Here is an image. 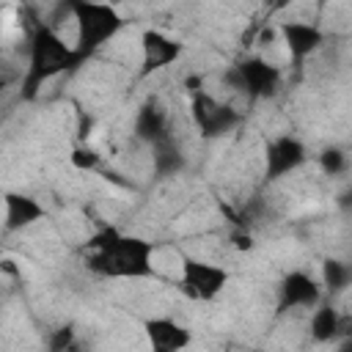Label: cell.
<instances>
[{
  "label": "cell",
  "mask_w": 352,
  "mask_h": 352,
  "mask_svg": "<svg viewBox=\"0 0 352 352\" xmlns=\"http://www.w3.org/2000/svg\"><path fill=\"white\" fill-rule=\"evenodd\" d=\"M85 264L102 278H151L154 242L118 228L96 231L85 245Z\"/></svg>",
  "instance_id": "6da1fadb"
},
{
  "label": "cell",
  "mask_w": 352,
  "mask_h": 352,
  "mask_svg": "<svg viewBox=\"0 0 352 352\" xmlns=\"http://www.w3.org/2000/svg\"><path fill=\"white\" fill-rule=\"evenodd\" d=\"M305 160H308V151H305L302 140L294 135H280V138L270 140L264 148V173H267V179L275 182V179H283L286 173L297 170Z\"/></svg>",
  "instance_id": "8992f818"
},
{
  "label": "cell",
  "mask_w": 352,
  "mask_h": 352,
  "mask_svg": "<svg viewBox=\"0 0 352 352\" xmlns=\"http://www.w3.org/2000/svg\"><path fill=\"white\" fill-rule=\"evenodd\" d=\"M143 336L154 352H179L192 344V333L173 316H151L143 322Z\"/></svg>",
  "instance_id": "30bf717a"
},
{
  "label": "cell",
  "mask_w": 352,
  "mask_h": 352,
  "mask_svg": "<svg viewBox=\"0 0 352 352\" xmlns=\"http://www.w3.org/2000/svg\"><path fill=\"white\" fill-rule=\"evenodd\" d=\"M138 135L146 138V140H160V135L165 132V116L160 107H143L140 116H138Z\"/></svg>",
  "instance_id": "5bb4252c"
},
{
  "label": "cell",
  "mask_w": 352,
  "mask_h": 352,
  "mask_svg": "<svg viewBox=\"0 0 352 352\" xmlns=\"http://www.w3.org/2000/svg\"><path fill=\"white\" fill-rule=\"evenodd\" d=\"M44 217V206L28 195H8L6 198V231L33 226Z\"/></svg>",
  "instance_id": "7c38bea8"
},
{
  "label": "cell",
  "mask_w": 352,
  "mask_h": 352,
  "mask_svg": "<svg viewBox=\"0 0 352 352\" xmlns=\"http://www.w3.org/2000/svg\"><path fill=\"white\" fill-rule=\"evenodd\" d=\"M319 165H322L324 173L338 176V173L346 168V157H344V151H338V148H324V151L319 154Z\"/></svg>",
  "instance_id": "2e32d148"
},
{
  "label": "cell",
  "mask_w": 352,
  "mask_h": 352,
  "mask_svg": "<svg viewBox=\"0 0 352 352\" xmlns=\"http://www.w3.org/2000/svg\"><path fill=\"white\" fill-rule=\"evenodd\" d=\"M69 8L74 16V50L80 52V58L102 50L126 25L121 11L107 0H74L69 3Z\"/></svg>",
  "instance_id": "7a4b0ae2"
},
{
  "label": "cell",
  "mask_w": 352,
  "mask_h": 352,
  "mask_svg": "<svg viewBox=\"0 0 352 352\" xmlns=\"http://www.w3.org/2000/svg\"><path fill=\"white\" fill-rule=\"evenodd\" d=\"M346 278H349V267H344L341 261H327L324 264V283L330 289H344Z\"/></svg>",
  "instance_id": "e0dca14e"
},
{
  "label": "cell",
  "mask_w": 352,
  "mask_h": 352,
  "mask_svg": "<svg viewBox=\"0 0 352 352\" xmlns=\"http://www.w3.org/2000/svg\"><path fill=\"white\" fill-rule=\"evenodd\" d=\"M228 280H231L228 270L214 264V261H209V258H195V256H184L182 258L179 289L195 302H212L214 297L223 294Z\"/></svg>",
  "instance_id": "277c9868"
},
{
  "label": "cell",
  "mask_w": 352,
  "mask_h": 352,
  "mask_svg": "<svg viewBox=\"0 0 352 352\" xmlns=\"http://www.w3.org/2000/svg\"><path fill=\"white\" fill-rule=\"evenodd\" d=\"M297 0H261V11L270 16V14H280V11H286L289 6H294Z\"/></svg>",
  "instance_id": "ac0fdd59"
},
{
  "label": "cell",
  "mask_w": 352,
  "mask_h": 352,
  "mask_svg": "<svg viewBox=\"0 0 352 352\" xmlns=\"http://www.w3.org/2000/svg\"><path fill=\"white\" fill-rule=\"evenodd\" d=\"M69 160H72V165H74L77 170H94V168H99V162H102L99 151L91 148V146H85V143L77 146V148H72Z\"/></svg>",
  "instance_id": "9a60e30c"
},
{
  "label": "cell",
  "mask_w": 352,
  "mask_h": 352,
  "mask_svg": "<svg viewBox=\"0 0 352 352\" xmlns=\"http://www.w3.org/2000/svg\"><path fill=\"white\" fill-rule=\"evenodd\" d=\"M322 302V286L302 270L283 275L278 286V308L280 311H311Z\"/></svg>",
  "instance_id": "5b68a950"
},
{
  "label": "cell",
  "mask_w": 352,
  "mask_h": 352,
  "mask_svg": "<svg viewBox=\"0 0 352 352\" xmlns=\"http://www.w3.org/2000/svg\"><path fill=\"white\" fill-rule=\"evenodd\" d=\"M69 3H74V0H69Z\"/></svg>",
  "instance_id": "d6986e66"
},
{
  "label": "cell",
  "mask_w": 352,
  "mask_h": 352,
  "mask_svg": "<svg viewBox=\"0 0 352 352\" xmlns=\"http://www.w3.org/2000/svg\"><path fill=\"white\" fill-rule=\"evenodd\" d=\"M239 88L253 99H267L280 88V69L264 58H248L236 66Z\"/></svg>",
  "instance_id": "52a82bcc"
},
{
  "label": "cell",
  "mask_w": 352,
  "mask_h": 352,
  "mask_svg": "<svg viewBox=\"0 0 352 352\" xmlns=\"http://www.w3.org/2000/svg\"><path fill=\"white\" fill-rule=\"evenodd\" d=\"M182 52H184L182 41H176L173 36H168L162 30L148 28L140 36V60H143V72L146 74L173 66L182 58Z\"/></svg>",
  "instance_id": "ba28073f"
},
{
  "label": "cell",
  "mask_w": 352,
  "mask_h": 352,
  "mask_svg": "<svg viewBox=\"0 0 352 352\" xmlns=\"http://www.w3.org/2000/svg\"><path fill=\"white\" fill-rule=\"evenodd\" d=\"M338 319L341 311H336L333 305H316L311 308V336L314 341H333L338 338Z\"/></svg>",
  "instance_id": "4fadbf2b"
},
{
  "label": "cell",
  "mask_w": 352,
  "mask_h": 352,
  "mask_svg": "<svg viewBox=\"0 0 352 352\" xmlns=\"http://www.w3.org/2000/svg\"><path fill=\"white\" fill-rule=\"evenodd\" d=\"M82 58L74 47H69L60 33H55L47 25H38L30 36V55H28V72H25V91L33 94L47 80L58 77L69 66H77Z\"/></svg>",
  "instance_id": "3957f363"
},
{
  "label": "cell",
  "mask_w": 352,
  "mask_h": 352,
  "mask_svg": "<svg viewBox=\"0 0 352 352\" xmlns=\"http://www.w3.org/2000/svg\"><path fill=\"white\" fill-rule=\"evenodd\" d=\"M278 33H280V41H283L292 63H302L305 58H311L324 44V33L316 25L302 22V19L280 22L278 25Z\"/></svg>",
  "instance_id": "9c48e42d"
},
{
  "label": "cell",
  "mask_w": 352,
  "mask_h": 352,
  "mask_svg": "<svg viewBox=\"0 0 352 352\" xmlns=\"http://www.w3.org/2000/svg\"><path fill=\"white\" fill-rule=\"evenodd\" d=\"M192 116L204 135H220L236 121V116L228 107H223L217 99L204 94V88L198 94H192Z\"/></svg>",
  "instance_id": "8fae6325"
}]
</instances>
